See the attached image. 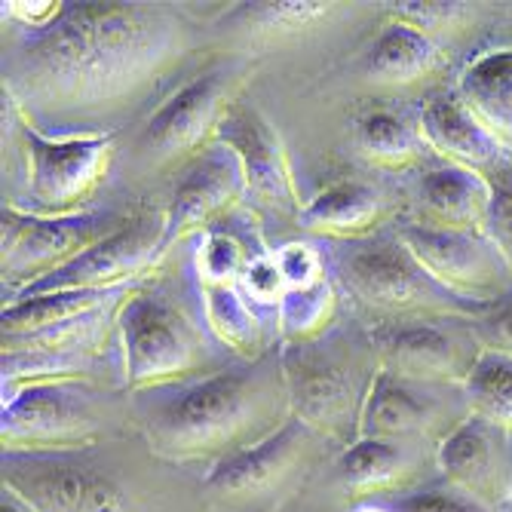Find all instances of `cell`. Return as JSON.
I'll return each instance as SVG.
<instances>
[{
	"label": "cell",
	"mask_w": 512,
	"mask_h": 512,
	"mask_svg": "<svg viewBox=\"0 0 512 512\" xmlns=\"http://www.w3.org/2000/svg\"><path fill=\"white\" fill-rule=\"evenodd\" d=\"M194 50V25L154 4H74L4 59L19 111L83 114L142 99Z\"/></svg>",
	"instance_id": "cell-1"
},
{
	"label": "cell",
	"mask_w": 512,
	"mask_h": 512,
	"mask_svg": "<svg viewBox=\"0 0 512 512\" xmlns=\"http://www.w3.org/2000/svg\"><path fill=\"white\" fill-rule=\"evenodd\" d=\"M286 408L292 405L283 362L261 356L252 368L218 371L181 387L145 417V436L169 460H224L283 427L276 421Z\"/></svg>",
	"instance_id": "cell-2"
},
{
	"label": "cell",
	"mask_w": 512,
	"mask_h": 512,
	"mask_svg": "<svg viewBox=\"0 0 512 512\" xmlns=\"http://www.w3.org/2000/svg\"><path fill=\"white\" fill-rule=\"evenodd\" d=\"M4 102L10 99L4 96ZM13 111L19 117V135H22V151L28 166L31 212L50 218L83 215L80 209L105 184L111 160L117 154L114 132L46 138L31 126L28 114H22L16 105Z\"/></svg>",
	"instance_id": "cell-3"
},
{
	"label": "cell",
	"mask_w": 512,
	"mask_h": 512,
	"mask_svg": "<svg viewBox=\"0 0 512 512\" xmlns=\"http://www.w3.org/2000/svg\"><path fill=\"white\" fill-rule=\"evenodd\" d=\"M123 344V375L132 390L169 387L194 378L203 347L194 325L154 295H126L117 313Z\"/></svg>",
	"instance_id": "cell-4"
},
{
	"label": "cell",
	"mask_w": 512,
	"mask_h": 512,
	"mask_svg": "<svg viewBox=\"0 0 512 512\" xmlns=\"http://www.w3.org/2000/svg\"><path fill=\"white\" fill-rule=\"evenodd\" d=\"M399 243L460 301L491 310L512 289V261L485 230L408 224L399 230Z\"/></svg>",
	"instance_id": "cell-5"
},
{
	"label": "cell",
	"mask_w": 512,
	"mask_h": 512,
	"mask_svg": "<svg viewBox=\"0 0 512 512\" xmlns=\"http://www.w3.org/2000/svg\"><path fill=\"white\" fill-rule=\"evenodd\" d=\"M243 80L246 68L224 65L184 83L138 135V160L148 169H163L194 157L209 142L215 145V132L230 114L227 105L234 102Z\"/></svg>",
	"instance_id": "cell-6"
},
{
	"label": "cell",
	"mask_w": 512,
	"mask_h": 512,
	"mask_svg": "<svg viewBox=\"0 0 512 512\" xmlns=\"http://www.w3.org/2000/svg\"><path fill=\"white\" fill-rule=\"evenodd\" d=\"M0 424L7 454H59L99 439V417L77 381H40L4 393Z\"/></svg>",
	"instance_id": "cell-7"
},
{
	"label": "cell",
	"mask_w": 512,
	"mask_h": 512,
	"mask_svg": "<svg viewBox=\"0 0 512 512\" xmlns=\"http://www.w3.org/2000/svg\"><path fill=\"white\" fill-rule=\"evenodd\" d=\"M4 224V270L7 283H22V292L37 286L40 279L53 276L56 270L68 267L74 258H80L86 249L111 237L126 221L114 215H68V218H50V215H28L16 206H4L0 212Z\"/></svg>",
	"instance_id": "cell-8"
},
{
	"label": "cell",
	"mask_w": 512,
	"mask_h": 512,
	"mask_svg": "<svg viewBox=\"0 0 512 512\" xmlns=\"http://www.w3.org/2000/svg\"><path fill=\"white\" fill-rule=\"evenodd\" d=\"M344 276L350 292L381 313L417 316V313H460L473 310L485 313L470 301H460L445 292L436 279L399 246H365L344 261Z\"/></svg>",
	"instance_id": "cell-9"
},
{
	"label": "cell",
	"mask_w": 512,
	"mask_h": 512,
	"mask_svg": "<svg viewBox=\"0 0 512 512\" xmlns=\"http://www.w3.org/2000/svg\"><path fill=\"white\" fill-rule=\"evenodd\" d=\"M166 249H169L166 215L132 218L120 230H114L111 237L86 249L68 267L40 279L37 286L25 289L22 295L62 292V289H129L132 279H142L151 270H157Z\"/></svg>",
	"instance_id": "cell-10"
},
{
	"label": "cell",
	"mask_w": 512,
	"mask_h": 512,
	"mask_svg": "<svg viewBox=\"0 0 512 512\" xmlns=\"http://www.w3.org/2000/svg\"><path fill=\"white\" fill-rule=\"evenodd\" d=\"M292 417L310 430L322 433L344 448L359 439L362 402L347 368L329 356H313L304 347L289 350L283 359Z\"/></svg>",
	"instance_id": "cell-11"
},
{
	"label": "cell",
	"mask_w": 512,
	"mask_h": 512,
	"mask_svg": "<svg viewBox=\"0 0 512 512\" xmlns=\"http://www.w3.org/2000/svg\"><path fill=\"white\" fill-rule=\"evenodd\" d=\"M4 485L37 512H126L108 476L53 454H4Z\"/></svg>",
	"instance_id": "cell-12"
},
{
	"label": "cell",
	"mask_w": 512,
	"mask_h": 512,
	"mask_svg": "<svg viewBox=\"0 0 512 512\" xmlns=\"http://www.w3.org/2000/svg\"><path fill=\"white\" fill-rule=\"evenodd\" d=\"M215 145L237 157L246 178V194L279 212L304 209L298 203V188L286 148L279 142L276 129L255 108L230 111L215 132Z\"/></svg>",
	"instance_id": "cell-13"
},
{
	"label": "cell",
	"mask_w": 512,
	"mask_h": 512,
	"mask_svg": "<svg viewBox=\"0 0 512 512\" xmlns=\"http://www.w3.org/2000/svg\"><path fill=\"white\" fill-rule=\"evenodd\" d=\"M246 197V178L237 157L224 148L203 151L194 166L178 181L175 197L166 215L169 246L188 240L191 234H209L215 221H221L230 209Z\"/></svg>",
	"instance_id": "cell-14"
},
{
	"label": "cell",
	"mask_w": 512,
	"mask_h": 512,
	"mask_svg": "<svg viewBox=\"0 0 512 512\" xmlns=\"http://www.w3.org/2000/svg\"><path fill=\"white\" fill-rule=\"evenodd\" d=\"M421 138L451 166L479 172L491 184L512 181V151L460 102V96L427 102L421 111Z\"/></svg>",
	"instance_id": "cell-15"
},
{
	"label": "cell",
	"mask_w": 512,
	"mask_h": 512,
	"mask_svg": "<svg viewBox=\"0 0 512 512\" xmlns=\"http://www.w3.org/2000/svg\"><path fill=\"white\" fill-rule=\"evenodd\" d=\"M310 445V430L289 417V421L264 436L261 442L240 448L230 457L218 460L206 479V491L221 500H255L283 485L301 463V454Z\"/></svg>",
	"instance_id": "cell-16"
},
{
	"label": "cell",
	"mask_w": 512,
	"mask_h": 512,
	"mask_svg": "<svg viewBox=\"0 0 512 512\" xmlns=\"http://www.w3.org/2000/svg\"><path fill=\"white\" fill-rule=\"evenodd\" d=\"M381 371L402 381H467L473 359L463 356L457 341L433 322H399L371 335Z\"/></svg>",
	"instance_id": "cell-17"
},
{
	"label": "cell",
	"mask_w": 512,
	"mask_h": 512,
	"mask_svg": "<svg viewBox=\"0 0 512 512\" xmlns=\"http://www.w3.org/2000/svg\"><path fill=\"white\" fill-rule=\"evenodd\" d=\"M439 470L457 491L485 506L509 497V454L500 451V430L479 417H467L445 436Z\"/></svg>",
	"instance_id": "cell-18"
},
{
	"label": "cell",
	"mask_w": 512,
	"mask_h": 512,
	"mask_svg": "<svg viewBox=\"0 0 512 512\" xmlns=\"http://www.w3.org/2000/svg\"><path fill=\"white\" fill-rule=\"evenodd\" d=\"M494 200V184L463 166L430 169L421 181V203L433 227L448 230H485Z\"/></svg>",
	"instance_id": "cell-19"
},
{
	"label": "cell",
	"mask_w": 512,
	"mask_h": 512,
	"mask_svg": "<svg viewBox=\"0 0 512 512\" xmlns=\"http://www.w3.org/2000/svg\"><path fill=\"white\" fill-rule=\"evenodd\" d=\"M442 68L436 40L405 22H390L362 59V74L375 86H414Z\"/></svg>",
	"instance_id": "cell-20"
},
{
	"label": "cell",
	"mask_w": 512,
	"mask_h": 512,
	"mask_svg": "<svg viewBox=\"0 0 512 512\" xmlns=\"http://www.w3.org/2000/svg\"><path fill=\"white\" fill-rule=\"evenodd\" d=\"M384 200L378 188L365 181H338L332 188L316 194L301 212L298 221L304 230L332 240H359L375 230L381 221Z\"/></svg>",
	"instance_id": "cell-21"
},
{
	"label": "cell",
	"mask_w": 512,
	"mask_h": 512,
	"mask_svg": "<svg viewBox=\"0 0 512 512\" xmlns=\"http://www.w3.org/2000/svg\"><path fill=\"white\" fill-rule=\"evenodd\" d=\"M457 96L512 151V46L470 62Z\"/></svg>",
	"instance_id": "cell-22"
},
{
	"label": "cell",
	"mask_w": 512,
	"mask_h": 512,
	"mask_svg": "<svg viewBox=\"0 0 512 512\" xmlns=\"http://www.w3.org/2000/svg\"><path fill=\"white\" fill-rule=\"evenodd\" d=\"M126 298V289H62V292H37L22 295L4 307V338H28L37 332H50L56 325L92 316L105 307V301Z\"/></svg>",
	"instance_id": "cell-23"
},
{
	"label": "cell",
	"mask_w": 512,
	"mask_h": 512,
	"mask_svg": "<svg viewBox=\"0 0 512 512\" xmlns=\"http://www.w3.org/2000/svg\"><path fill=\"white\" fill-rule=\"evenodd\" d=\"M424 424H427V402L402 378L390 375V371H378L362 402L359 439L402 442L414 433H421Z\"/></svg>",
	"instance_id": "cell-24"
},
{
	"label": "cell",
	"mask_w": 512,
	"mask_h": 512,
	"mask_svg": "<svg viewBox=\"0 0 512 512\" xmlns=\"http://www.w3.org/2000/svg\"><path fill=\"white\" fill-rule=\"evenodd\" d=\"M411 476V457L399 442L356 439L338 460V482L350 494H381Z\"/></svg>",
	"instance_id": "cell-25"
},
{
	"label": "cell",
	"mask_w": 512,
	"mask_h": 512,
	"mask_svg": "<svg viewBox=\"0 0 512 512\" xmlns=\"http://www.w3.org/2000/svg\"><path fill=\"white\" fill-rule=\"evenodd\" d=\"M203 310L209 332L227 350H234L243 359H261L264 325L240 286H203Z\"/></svg>",
	"instance_id": "cell-26"
},
{
	"label": "cell",
	"mask_w": 512,
	"mask_h": 512,
	"mask_svg": "<svg viewBox=\"0 0 512 512\" xmlns=\"http://www.w3.org/2000/svg\"><path fill=\"white\" fill-rule=\"evenodd\" d=\"M463 390H467L473 417L500 433H512V353L479 350Z\"/></svg>",
	"instance_id": "cell-27"
},
{
	"label": "cell",
	"mask_w": 512,
	"mask_h": 512,
	"mask_svg": "<svg viewBox=\"0 0 512 512\" xmlns=\"http://www.w3.org/2000/svg\"><path fill=\"white\" fill-rule=\"evenodd\" d=\"M356 145L359 151L378 166L405 169L421 160L427 151L421 129H411L390 111H371L356 123Z\"/></svg>",
	"instance_id": "cell-28"
},
{
	"label": "cell",
	"mask_w": 512,
	"mask_h": 512,
	"mask_svg": "<svg viewBox=\"0 0 512 512\" xmlns=\"http://www.w3.org/2000/svg\"><path fill=\"white\" fill-rule=\"evenodd\" d=\"M279 332L295 347L316 341L335 319V289L329 279H322L307 289H286L276 304Z\"/></svg>",
	"instance_id": "cell-29"
},
{
	"label": "cell",
	"mask_w": 512,
	"mask_h": 512,
	"mask_svg": "<svg viewBox=\"0 0 512 512\" xmlns=\"http://www.w3.org/2000/svg\"><path fill=\"white\" fill-rule=\"evenodd\" d=\"M246 264L249 258L237 237L221 234V230H209L197 255L200 286H240Z\"/></svg>",
	"instance_id": "cell-30"
},
{
	"label": "cell",
	"mask_w": 512,
	"mask_h": 512,
	"mask_svg": "<svg viewBox=\"0 0 512 512\" xmlns=\"http://www.w3.org/2000/svg\"><path fill=\"white\" fill-rule=\"evenodd\" d=\"M332 13V4H246L237 19H246L249 28H261L264 34H295Z\"/></svg>",
	"instance_id": "cell-31"
},
{
	"label": "cell",
	"mask_w": 512,
	"mask_h": 512,
	"mask_svg": "<svg viewBox=\"0 0 512 512\" xmlns=\"http://www.w3.org/2000/svg\"><path fill=\"white\" fill-rule=\"evenodd\" d=\"M273 261L286 279V289H307V286H316L325 279L322 258L307 243H286L283 249H276Z\"/></svg>",
	"instance_id": "cell-32"
},
{
	"label": "cell",
	"mask_w": 512,
	"mask_h": 512,
	"mask_svg": "<svg viewBox=\"0 0 512 512\" xmlns=\"http://www.w3.org/2000/svg\"><path fill=\"white\" fill-rule=\"evenodd\" d=\"M240 292L252 304H279V298L286 295V279L279 273L273 255L249 258V264L240 276Z\"/></svg>",
	"instance_id": "cell-33"
},
{
	"label": "cell",
	"mask_w": 512,
	"mask_h": 512,
	"mask_svg": "<svg viewBox=\"0 0 512 512\" xmlns=\"http://www.w3.org/2000/svg\"><path fill=\"white\" fill-rule=\"evenodd\" d=\"M396 512H488V506L457 488H430L399 497Z\"/></svg>",
	"instance_id": "cell-34"
},
{
	"label": "cell",
	"mask_w": 512,
	"mask_h": 512,
	"mask_svg": "<svg viewBox=\"0 0 512 512\" xmlns=\"http://www.w3.org/2000/svg\"><path fill=\"white\" fill-rule=\"evenodd\" d=\"M463 13H467V4H396L393 22H405L417 31L430 34L433 28L451 25Z\"/></svg>",
	"instance_id": "cell-35"
},
{
	"label": "cell",
	"mask_w": 512,
	"mask_h": 512,
	"mask_svg": "<svg viewBox=\"0 0 512 512\" xmlns=\"http://www.w3.org/2000/svg\"><path fill=\"white\" fill-rule=\"evenodd\" d=\"M485 234L509 255L512 261V181L494 184V200L488 212Z\"/></svg>",
	"instance_id": "cell-36"
},
{
	"label": "cell",
	"mask_w": 512,
	"mask_h": 512,
	"mask_svg": "<svg viewBox=\"0 0 512 512\" xmlns=\"http://www.w3.org/2000/svg\"><path fill=\"white\" fill-rule=\"evenodd\" d=\"M62 10L65 4H53V0H46V4H19V0H10V4H4V13L22 22L28 31H40L46 25H53L62 16Z\"/></svg>",
	"instance_id": "cell-37"
},
{
	"label": "cell",
	"mask_w": 512,
	"mask_h": 512,
	"mask_svg": "<svg viewBox=\"0 0 512 512\" xmlns=\"http://www.w3.org/2000/svg\"><path fill=\"white\" fill-rule=\"evenodd\" d=\"M488 332H491V338H494V347H491V350L512 353V313H503L500 319H494Z\"/></svg>",
	"instance_id": "cell-38"
},
{
	"label": "cell",
	"mask_w": 512,
	"mask_h": 512,
	"mask_svg": "<svg viewBox=\"0 0 512 512\" xmlns=\"http://www.w3.org/2000/svg\"><path fill=\"white\" fill-rule=\"evenodd\" d=\"M0 512H37V509L4 485V494H0Z\"/></svg>",
	"instance_id": "cell-39"
},
{
	"label": "cell",
	"mask_w": 512,
	"mask_h": 512,
	"mask_svg": "<svg viewBox=\"0 0 512 512\" xmlns=\"http://www.w3.org/2000/svg\"><path fill=\"white\" fill-rule=\"evenodd\" d=\"M356 512H387V509H381V506H359Z\"/></svg>",
	"instance_id": "cell-40"
},
{
	"label": "cell",
	"mask_w": 512,
	"mask_h": 512,
	"mask_svg": "<svg viewBox=\"0 0 512 512\" xmlns=\"http://www.w3.org/2000/svg\"><path fill=\"white\" fill-rule=\"evenodd\" d=\"M509 500H512V448H509Z\"/></svg>",
	"instance_id": "cell-41"
}]
</instances>
